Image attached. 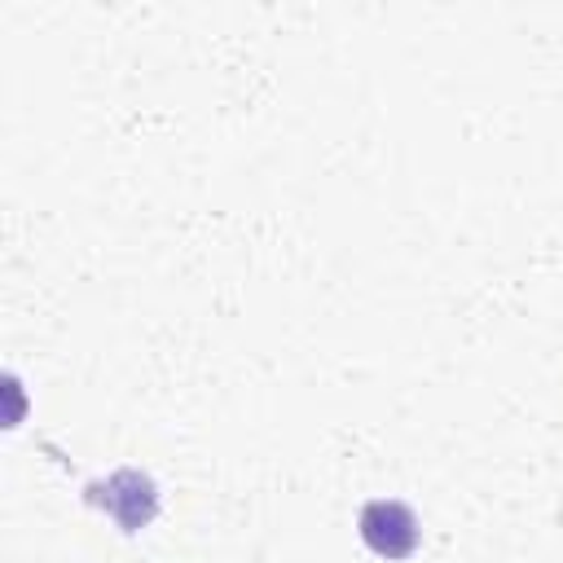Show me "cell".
Segmentation results:
<instances>
[{
    "instance_id": "1",
    "label": "cell",
    "mask_w": 563,
    "mask_h": 563,
    "mask_svg": "<svg viewBox=\"0 0 563 563\" xmlns=\"http://www.w3.org/2000/svg\"><path fill=\"white\" fill-rule=\"evenodd\" d=\"M84 501L106 510L123 532H141L158 515V484L136 466H119L106 479H92L84 488Z\"/></svg>"
},
{
    "instance_id": "2",
    "label": "cell",
    "mask_w": 563,
    "mask_h": 563,
    "mask_svg": "<svg viewBox=\"0 0 563 563\" xmlns=\"http://www.w3.org/2000/svg\"><path fill=\"white\" fill-rule=\"evenodd\" d=\"M356 532H361V541H365L378 559H409V554L418 550V541H422L418 515H413L405 501H396V497H374V501H365L361 515H356Z\"/></svg>"
}]
</instances>
